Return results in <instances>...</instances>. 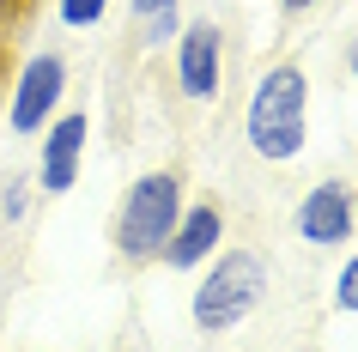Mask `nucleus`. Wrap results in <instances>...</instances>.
<instances>
[{"label":"nucleus","mask_w":358,"mask_h":352,"mask_svg":"<svg viewBox=\"0 0 358 352\" xmlns=\"http://www.w3.org/2000/svg\"><path fill=\"white\" fill-rule=\"evenodd\" d=\"M31 195H37V183H31V176H6V188H0V219L19 225L24 213H31Z\"/></svg>","instance_id":"10"},{"label":"nucleus","mask_w":358,"mask_h":352,"mask_svg":"<svg viewBox=\"0 0 358 352\" xmlns=\"http://www.w3.org/2000/svg\"><path fill=\"white\" fill-rule=\"evenodd\" d=\"M182 31V13H158V19H140V49H170Z\"/></svg>","instance_id":"11"},{"label":"nucleus","mask_w":358,"mask_h":352,"mask_svg":"<svg viewBox=\"0 0 358 352\" xmlns=\"http://www.w3.org/2000/svg\"><path fill=\"white\" fill-rule=\"evenodd\" d=\"M273 292V274H267V261L243 243H231L219 255L194 274V292H189V322L201 334H237L249 316L267 304Z\"/></svg>","instance_id":"2"},{"label":"nucleus","mask_w":358,"mask_h":352,"mask_svg":"<svg viewBox=\"0 0 358 352\" xmlns=\"http://www.w3.org/2000/svg\"><path fill=\"white\" fill-rule=\"evenodd\" d=\"M85 140H92V115L61 110L49 128L37 134V195H73V183L85 176Z\"/></svg>","instance_id":"7"},{"label":"nucleus","mask_w":358,"mask_h":352,"mask_svg":"<svg viewBox=\"0 0 358 352\" xmlns=\"http://www.w3.org/2000/svg\"><path fill=\"white\" fill-rule=\"evenodd\" d=\"M334 310L340 316H358V255L340 261V274H334Z\"/></svg>","instance_id":"12"},{"label":"nucleus","mask_w":358,"mask_h":352,"mask_svg":"<svg viewBox=\"0 0 358 352\" xmlns=\"http://www.w3.org/2000/svg\"><path fill=\"white\" fill-rule=\"evenodd\" d=\"M115 0H55V19L67 24V31H92V24L110 19Z\"/></svg>","instance_id":"9"},{"label":"nucleus","mask_w":358,"mask_h":352,"mask_svg":"<svg viewBox=\"0 0 358 352\" xmlns=\"http://www.w3.org/2000/svg\"><path fill=\"white\" fill-rule=\"evenodd\" d=\"M346 73H352V79H358V37H352V43H346Z\"/></svg>","instance_id":"16"},{"label":"nucleus","mask_w":358,"mask_h":352,"mask_svg":"<svg viewBox=\"0 0 358 352\" xmlns=\"http://www.w3.org/2000/svg\"><path fill=\"white\" fill-rule=\"evenodd\" d=\"M19 352H37V346H19Z\"/></svg>","instance_id":"17"},{"label":"nucleus","mask_w":358,"mask_h":352,"mask_svg":"<svg viewBox=\"0 0 358 352\" xmlns=\"http://www.w3.org/2000/svg\"><path fill=\"white\" fill-rule=\"evenodd\" d=\"M243 140L262 164H298L310 146V73L298 61H267L243 104Z\"/></svg>","instance_id":"1"},{"label":"nucleus","mask_w":358,"mask_h":352,"mask_svg":"<svg viewBox=\"0 0 358 352\" xmlns=\"http://www.w3.org/2000/svg\"><path fill=\"white\" fill-rule=\"evenodd\" d=\"M24 13H31V0H0V43L24 24Z\"/></svg>","instance_id":"13"},{"label":"nucleus","mask_w":358,"mask_h":352,"mask_svg":"<svg viewBox=\"0 0 358 352\" xmlns=\"http://www.w3.org/2000/svg\"><path fill=\"white\" fill-rule=\"evenodd\" d=\"M219 249H225V213L213 201H189L182 219H176V231H170L164 249H158V261H164L170 274H201Z\"/></svg>","instance_id":"8"},{"label":"nucleus","mask_w":358,"mask_h":352,"mask_svg":"<svg viewBox=\"0 0 358 352\" xmlns=\"http://www.w3.org/2000/svg\"><path fill=\"white\" fill-rule=\"evenodd\" d=\"M292 231L310 249H346L358 237V188L340 183V176L310 183L298 195V206H292Z\"/></svg>","instance_id":"5"},{"label":"nucleus","mask_w":358,"mask_h":352,"mask_svg":"<svg viewBox=\"0 0 358 352\" xmlns=\"http://www.w3.org/2000/svg\"><path fill=\"white\" fill-rule=\"evenodd\" d=\"M0 49H6V43H0ZM0 61H6V55H0Z\"/></svg>","instance_id":"19"},{"label":"nucleus","mask_w":358,"mask_h":352,"mask_svg":"<svg viewBox=\"0 0 358 352\" xmlns=\"http://www.w3.org/2000/svg\"><path fill=\"white\" fill-rule=\"evenodd\" d=\"M128 6H134V24L158 19V13H182V0H128Z\"/></svg>","instance_id":"14"},{"label":"nucleus","mask_w":358,"mask_h":352,"mask_svg":"<svg viewBox=\"0 0 358 352\" xmlns=\"http://www.w3.org/2000/svg\"><path fill=\"white\" fill-rule=\"evenodd\" d=\"M182 170H140L128 188H122V206H115V225H110V243L115 255L128 261V267H146V261H158V249H164V237L176 231V219H182Z\"/></svg>","instance_id":"3"},{"label":"nucleus","mask_w":358,"mask_h":352,"mask_svg":"<svg viewBox=\"0 0 358 352\" xmlns=\"http://www.w3.org/2000/svg\"><path fill=\"white\" fill-rule=\"evenodd\" d=\"M352 188H358V170H352Z\"/></svg>","instance_id":"18"},{"label":"nucleus","mask_w":358,"mask_h":352,"mask_svg":"<svg viewBox=\"0 0 358 352\" xmlns=\"http://www.w3.org/2000/svg\"><path fill=\"white\" fill-rule=\"evenodd\" d=\"M67 55L61 49H31L19 61V79H13V97H6V128L19 140H37L49 122H55L67 104Z\"/></svg>","instance_id":"4"},{"label":"nucleus","mask_w":358,"mask_h":352,"mask_svg":"<svg viewBox=\"0 0 358 352\" xmlns=\"http://www.w3.org/2000/svg\"><path fill=\"white\" fill-rule=\"evenodd\" d=\"M322 0H280V19H303V13H316Z\"/></svg>","instance_id":"15"},{"label":"nucleus","mask_w":358,"mask_h":352,"mask_svg":"<svg viewBox=\"0 0 358 352\" xmlns=\"http://www.w3.org/2000/svg\"><path fill=\"white\" fill-rule=\"evenodd\" d=\"M170 79L194 104L219 97V85H225V31H219V19H189L176 31V43H170Z\"/></svg>","instance_id":"6"}]
</instances>
